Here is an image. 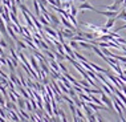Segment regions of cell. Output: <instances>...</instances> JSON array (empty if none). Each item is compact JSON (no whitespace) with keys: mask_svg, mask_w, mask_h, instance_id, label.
I'll use <instances>...</instances> for the list:
<instances>
[{"mask_svg":"<svg viewBox=\"0 0 126 122\" xmlns=\"http://www.w3.org/2000/svg\"><path fill=\"white\" fill-rule=\"evenodd\" d=\"M101 101L106 105V106H109V109H113V105H114L113 98H109L108 94L104 93V90H102V93H101Z\"/></svg>","mask_w":126,"mask_h":122,"instance_id":"6da1fadb","label":"cell"},{"mask_svg":"<svg viewBox=\"0 0 126 122\" xmlns=\"http://www.w3.org/2000/svg\"><path fill=\"white\" fill-rule=\"evenodd\" d=\"M0 32L3 33V36L7 37L8 39V30H7V23L4 21V19H3V16L0 15Z\"/></svg>","mask_w":126,"mask_h":122,"instance_id":"7a4b0ae2","label":"cell"},{"mask_svg":"<svg viewBox=\"0 0 126 122\" xmlns=\"http://www.w3.org/2000/svg\"><path fill=\"white\" fill-rule=\"evenodd\" d=\"M33 56H35V55H29V61H31V65H32V68L37 72V74H39V72L41 70V68L39 66V62L36 61V57H33Z\"/></svg>","mask_w":126,"mask_h":122,"instance_id":"3957f363","label":"cell"},{"mask_svg":"<svg viewBox=\"0 0 126 122\" xmlns=\"http://www.w3.org/2000/svg\"><path fill=\"white\" fill-rule=\"evenodd\" d=\"M44 32L48 33V35H49L50 37H53V39H59V33H57V30L50 29L48 25H44Z\"/></svg>","mask_w":126,"mask_h":122,"instance_id":"277c9868","label":"cell"},{"mask_svg":"<svg viewBox=\"0 0 126 122\" xmlns=\"http://www.w3.org/2000/svg\"><path fill=\"white\" fill-rule=\"evenodd\" d=\"M78 9H80V11H82V9H92V11L97 12V8H94L93 5H90L89 3H86V1L81 3V4H80V7H78Z\"/></svg>","mask_w":126,"mask_h":122,"instance_id":"5b68a950","label":"cell"},{"mask_svg":"<svg viewBox=\"0 0 126 122\" xmlns=\"http://www.w3.org/2000/svg\"><path fill=\"white\" fill-rule=\"evenodd\" d=\"M63 35H64V37H66V39H73L74 35H76V32L72 29H69V28H65L63 30Z\"/></svg>","mask_w":126,"mask_h":122,"instance_id":"8992f818","label":"cell"},{"mask_svg":"<svg viewBox=\"0 0 126 122\" xmlns=\"http://www.w3.org/2000/svg\"><path fill=\"white\" fill-rule=\"evenodd\" d=\"M9 80H12L13 82H15V85H17V86H23L21 81H19V78L16 77V73H15V72H11V73H9Z\"/></svg>","mask_w":126,"mask_h":122,"instance_id":"52a82bcc","label":"cell"},{"mask_svg":"<svg viewBox=\"0 0 126 122\" xmlns=\"http://www.w3.org/2000/svg\"><path fill=\"white\" fill-rule=\"evenodd\" d=\"M115 21H117V17H108V21H106V24H105V27H106V28H111Z\"/></svg>","mask_w":126,"mask_h":122,"instance_id":"ba28073f","label":"cell"},{"mask_svg":"<svg viewBox=\"0 0 126 122\" xmlns=\"http://www.w3.org/2000/svg\"><path fill=\"white\" fill-rule=\"evenodd\" d=\"M69 45L72 46L73 49L78 50V48H80V41H77V40H73V39H70V43H69Z\"/></svg>","mask_w":126,"mask_h":122,"instance_id":"9c48e42d","label":"cell"},{"mask_svg":"<svg viewBox=\"0 0 126 122\" xmlns=\"http://www.w3.org/2000/svg\"><path fill=\"white\" fill-rule=\"evenodd\" d=\"M17 104H19V107H20V109H24V107L27 106V101H25L23 97H19V98H17Z\"/></svg>","mask_w":126,"mask_h":122,"instance_id":"30bf717a","label":"cell"},{"mask_svg":"<svg viewBox=\"0 0 126 122\" xmlns=\"http://www.w3.org/2000/svg\"><path fill=\"white\" fill-rule=\"evenodd\" d=\"M120 5H121L120 3H117V1H115L113 5H108V7H106V9H108V11H118Z\"/></svg>","mask_w":126,"mask_h":122,"instance_id":"8fae6325","label":"cell"},{"mask_svg":"<svg viewBox=\"0 0 126 122\" xmlns=\"http://www.w3.org/2000/svg\"><path fill=\"white\" fill-rule=\"evenodd\" d=\"M50 21H52L53 24H56V25H59V24H60V19L57 17V16L54 15L53 12H50Z\"/></svg>","mask_w":126,"mask_h":122,"instance_id":"7c38bea8","label":"cell"},{"mask_svg":"<svg viewBox=\"0 0 126 122\" xmlns=\"http://www.w3.org/2000/svg\"><path fill=\"white\" fill-rule=\"evenodd\" d=\"M78 97H80L81 100L86 101V102H89V101H92V97H90V94L88 96V94H84L82 92H80V94H78Z\"/></svg>","mask_w":126,"mask_h":122,"instance_id":"4fadbf2b","label":"cell"},{"mask_svg":"<svg viewBox=\"0 0 126 122\" xmlns=\"http://www.w3.org/2000/svg\"><path fill=\"white\" fill-rule=\"evenodd\" d=\"M120 19H126V8H124L121 12H118V15H117V20H120Z\"/></svg>","mask_w":126,"mask_h":122,"instance_id":"5bb4252c","label":"cell"},{"mask_svg":"<svg viewBox=\"0 0 126 122\" xmlns=\"http://www.w3.org/2000/svg\"><path fill=\"white\" fill-rule=\"evenodd\" d=\"M15 43H16V45H17V48H19V49H25V48H27V45H25L27 43L24 44L23 41H20V40H16Z\"/></svg>","mask_w":126,"mask_h":122,"instance_id":"9a60e30c","label":"cell"},{"mask_svg":"<svg viewBox=\"0 0 126 122\" xmlns=\"http://www.w3.org/2000/svg\"><path fill=\"white\" fill-rule=\"evenodd\" d=\"M74 57H76V59H78L80 61H88V59H86V57H84L82 55H80V53H78L77 50L74 52Z\"/></svg>","mask_w":126,"mask_h":122,"instance_id":"2e32d148","label":"cell"},{"mask_svg":"<svg viewBox=\"0 0 126 122\" xmlns=\"http://www.w3.org/2000/svg\"><path fill=\"white\" fill-rule=\"evenodd\" d=\"M39 20H40V23H41V24H44V25H49L48 24V20H47L45 17H44V15H41V16H39Z\"/></svg>","mask_w":126,"mask_h":122,"instance_id":"e0dca14e","label":"cell"},{"mask_svg":"<svg viewBox=\"0 0 126 122\" xmlns=\"http://www.w3.org/2000/svg\"><path fill=\"white\" fill-rule=\"evenodd\" d=\"M77 11H78V8H76V7L72 4V7H70V13H72L73 16H77Z\"/></svg>","mask_w":126,"mask_h":122,"instance_id":"ac0fdd59","label":"cell"},{"mask_svg":"<svg viewBox=\"0 0 126 122\" xmlns=\"http://www.w3.org/2000/svg\"><path fill=\"white\" fill-rule=\"evenodd\" d=\"M61 5H63L65 9H69V11H70V7H72V4H70V3H68V1H64Z\"/></svg>","mask_w":126,"mask_h":122,"instance_id":"d6986e66","label":"cell"},{"mask_svg":"<svg viewBox=\"0 0 126 122\" xmlns=\"http://www.w3.org/2000/svg\"><path fill=\"white\" fill-rule=\"evenodd\" d=\"M0 45H1L4 49H5V48H9V45H7V43H5L4 39H0Z\"/></svg>","mask_w":126,"mask_h":122,"instance_id":"ffe728a7","label":"cell"},{"mask_svg":"<svg viewBox=\"0 0 126 122\" xmlns=\"http://www.w3.org/2000/svg\"><path fill=\"white\" fill-rule=\"evenodd\" d=\"M3 49H4V48H3L1 45H0V56H1V57H7V55L4 53V50H3Z\"/></svg>","mask_w":126,"mask_h":122,"instance_id":"44dd1931","label":"cell"},{"mask_svg":"<svg viewBox=\"0 0 126 122\" xmlns=\"http://www.w3.org/2000/svg\"><path fill=\"white\" fill-rule=\"evenodd\" d=\"M96 116H97V121H104V120H102V117L100 116V113H98V111H97V114H96Z\"/></svg>","mask_w":126,"mask_h":122,"instance_id":"7402d4cb","label":"cell"},{"mask_svg":"<svg viewBox=\"0 0 126 122\" xmlns=\"http://www.w3.org/2000/svg\"><path fill=\"white\" fill-rule=\"evenodd\" d=\"M78 1H81V3H84V1H85V0H78Z\"/></svg>","mask_w":126,"mask_h":122,"instance_id":"603a6c76","label":"cell"},{"mask_svg":"<svg viewBox=\"0 0 126 122\" xmlns=\"http://www.w3.org/2000/svg\"><path fill=\"white\" fill-rule=\"evenodd\" d=\"M125 21H126V19H125Z\"/></svg>","mask_w":126,"mask_h":122,"instance_id":"cb8c5ba5","label":"cell"}]
</instances>
